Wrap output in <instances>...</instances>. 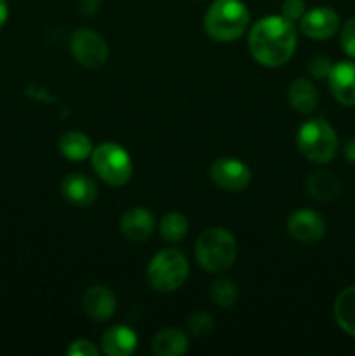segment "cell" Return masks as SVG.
Segmentation results:
<instances>
[{
  "label": "cell",
  "instance_id": "6da1fadb",
  "mask_svg": "<svg viewBox=\"0 0 355 356\" xmlns=\"http://www.w3.org/2000/svg\"><path fill=\"white\" fill-rule=\"evenodd\" d=\"M298 37L292 21L284 16H267L249 31L247 45L260 65L277 68L285 65L294 54Z\"/></svg>",
  "mask_w": 355,
  "mask_h": 356
},
{
  "label": "cell",
  "instance_id": "7402d4cb",
  "mask_svg": "<svg viewBox=\"0 0 355 356\" xmlns=\"http://www.w3.org/2000/svg\"><path fill=\"white\" fill-rule=\"evenodd\" d=\"M211 299L214 305L223 306V308H230L239 299V291L237 285L230 280H218L212 284L211 287Z\"/></svg>",
  "mask_w": 355,
  "mask_h": 356
},
{
  "label": "cell",
  "instance_id": "7c38bea8",
  "mask_svg": "<svg viewBox=\"0 0 355 356\" xmlns=\"http://www.w3.org/2000/svg\"><path fill=\"white\" fill-rule=\"evenodd\" d=\"M61 195L77 207H87L97 198V186L86 174H70L61 181Z\"/></svg>",
  "mask_w": 355,
  "mask_h": 356
},
{
  "label": "cell",
  "instance_id": "484cf974",
  "mask_svg": "<svg viewBox=\"0 0 355 356\" xmlns=\"http://www.w3.org/2000/svg\"><path fill=\"white\" fill-rule=\"evenodd\" d=\"M305 14V2L303 0H284L282 3V16L289 21H299Z\"/></svg>",
  "mask_w": 355,
  "mask_h": 356
},
{
  "label": "cell",
  "instance_id": "277c9868",
  "mask_svg": "<svg viewBox=\"0 0 355 356\" xmlns=\"http://www.w3.org/2000/svg\"><path fill=\"white\" fill-rule=\"evenodd\" d=\"M299 152L313 163H327L336 156L338 136L324 118H310L298 129Z\"/></svg>",
  "mask_w": 355,
  "mask_h": 356
},
{
  "label": "cell",
  "instance_id": "ba28073f",
  "mask_svg": "<svg viewBox=\"0 0 355 356\" xmlns=\"http://www.w3.org/2000/svg\"><path fill=\"white\" fill-rule=\"evenodd\" d=\"M211 179L226 191H240L249 184L251 170L237 159H219L211 165Z\"/></svg>",
  "mask_w": 355,
  "mask_h": 356
},
{
  "label": "cell",
  "instance_id": "f1b7e54d",
  "mask_svg": "<svg viewBox=\"0 0 355 356\" xmlns=\"http://www.w3.org/2000/svg\"><path fill=\"white\" fill-rule=\"evenodd\" d=\"M7 16H9V7H7L6 0H0V28L6 24Z\"/></svg>",
  "mask_w": 355,
  "mask_h": 356
},
{
  "label": "cell",
  "instance_id": "e0dca14e",
  "mask_svg": "<svg viewBox=\"0 0 355 356\" xmlns=\"http://www.w3.org/2000/svg\"><path fill=\"white\" fill-rule=\"evenodd\" d=\"M289 103L299 113H312L319 103L317 87L308 79H296L289 86L287 90Z\"/></svg>",
  "mask_w": 355,
  "mask_h": 356
},
{
  "label": "cell",
  "instance_id": "2e32d148",
  "mask_svg": "<svg viewBox=\"0 0 355 356\" xmlns=\"http://www.w3.org/2000/svg\"><path fill=\"white\" fill-rule=\"evenodd\" d=\"M306 193L317 202H329L340 193L341 183L329 170H317L310 174L305 183Z\"/></svg>",
  "mask_w": 355,
  "mask_h": 356
},
{
  "label": "cell",
  "instance_id": "603a6c76",
  "mask_svg": "<svg viewBox=\"0 0 355 356\" xmlns=\"http://www.w3.org/2000/svg\"><path fill=\"white\" fill-rule=\"evenodd\" d=\"M187 325H188V330H190L194 336L202 337V336H207V334L211 332L212 327H214V320H212V316L209 315V313L197 312L188 318Z\"/></svg>",
  "mask_w": 355,
  "mask_h": 356
},
{
  "label": "cell",
  "instance_id": "8992f818",
  "mask_svg": "<svg viewBox=\"0 0 355 356\" xmlns=\"http://www.w3.org/2000/svg\"><path fill=\"white\" fill-rule=\"evenodd\" d=\"M93 169L110 186H122L132 176V162L129 153L117 143H103L90 153Z\"/></svg>",
  "mask_w": 355,
  "mask_h": 356
},
{
  "label": "cell",
  "instance_id": "9c48e42d",
  "mask_svg": "<svg viewBox=\"0 0 355 356\" xmlns=\"http://www.w3.org/2000/svg\"><path fill=\"white\" fill-rule=\"evenodd\" d=\"M303 33L313 40H326L340 30V16L331 7H315L308 10L299 19Z\"/></svg>",
  "mask_w": 355,
  "mask_h": 356
},
{
  "label": "cell",
  "instance_id": "cb8c5ba5",
  "mask_svg": "<svg viewBox=\"0 0 355 356\" xmlns=\"http://www.w3.org/2000/svg\"><path fill=\"white\" fill-rule=\"evenodd\" d=\"M340 44L341 49H343L350 58H355V17L348 19L347 23L341 26Z\"/></svg>",
  "mask_w": 355,
  "mask_h": 356
},
{
  "label": "cell",
  "instance_id": "ffe728a7",
  "mask_svg": "<svg viewBox=\"0 0 355 356\" xmlns=\"http://www.w3.org/2000/svg\"><path fill=\"white\" fill-rule=\"evenodd\" d=\"M59 149H61L63 156L72 162H80L90 156L93 153V143L87 138L84 132L79 131H70L65 132L59 139Z\"/></svg>",
  "mask_w": 355,
  "mask_h": 356
},
{
  "label": "cell",
  "instance_id": "4316f807",
  "mask_svg": "<svg viewBox=\"0 0 355 356\" xmlns=\"http://www.w3.org/2000/svg\"><path fill=\"white\" fill-rule=\"evenodd\" d=\"M68 355L73 356H97V350L90 341H75L72 346L68 348Z\"/></svg>",
  "mask_w": 355,
  "mask_h": 356
},
{
  "label": "cell",
  "instance_id": "9a60e30c",
  "mask_svg": "<svg viewBox=\"0 0 355 356\" xmlns=\"http://www.w3.org/2000/svg\"><path fill=\"white\" fill-rule=\"evenodd\" d=\"M138 346V336L131 327L115 325L103 334L101 348L103 353L110 356H129Z\"/></svg>",
  "mask_w": 355,
  "mask_h": 356
},
{
  "label": "cell",
  "instance_id": "83f0119b",
  "mask_svg": "<svg viewBox=\"0 0 355 356\" xmlns=\"http://www.w3.org/2000/svg\"><path fill=\"white\" fill-rule=\"evenodd\" d=\"M343 155L345 159L348 160L350 163H355V138L354 139H348L343 146Z\"/></svg>",
  "mask_w": 355,
  "mask_h": 356
},
{
  "label": "cell",
  "instance_id": "ac0fdd59",
  "mask_svg": "<svg viewBox=\"0 0 355 356\" xmlns=\"http://www.w3.org/2000/svg\"><path fill=\"white\" fill-rule=\"evenodd\" d=\"M188 339L180 329L160 330L152 343V353L157 356H181L187 353Z\"/></svg>",
  "mask_w": 355,
  "mask_h": 356
},
{
  "label": "cell",
  "instance_id": "44dd1931",
  "mask_svg": "<svg viewBox=\"0 0 355 356\" xmlns=\"http://www.w3.org/2000/svg\"><path fill=\"white\" fill-rule=\"evenodd\" d=\"M160 236L169 243H178L187 236L188 233V221L180 212H167L160 219Z\"/></svg>",
  "mask_w": 355,
  "mask_h": 356
},
{
  "label": "cell",
  "instance_id": "3957f363",
  "mask_svg": "<svg viewBox=\"0 0 355 356\" xmlns=\"http://www.w3.org/2000/svg\"><path fill=\"white\" fill-rule=\"evenodd\" d=\"M195 256L202 270L219 273L228 270L237 256V242L225 228L205 229L197 240Z\"/></svg>",
  "mask_w": 355,
  "mask_h": 356
},
{
  "label": "cell",
  "instance_id": "30bf717a",
  "mask_svg": "<svg viewBox=\"0 0 355 356\" xmlns=\"http://www.w3.org/2000/svg\"><path fill=\"white\" fill-rule=\"evenodd\" d=\"M287 232L292 238L303 243L319 242L326 235V222L322 216L310 209H299L287 219Z\"/></svg>",
  "mask_w": 355,
  "mask_h": 356
},
{
  "label": "cell",
  "instance_id": "5b68a950",
  "mask_svg": "<svg viewBox=\"0 0 355 356\" xmlns=\"http://www.w3.org/2000/svg\"><path fill=\"white\" fill-rule=\"evenodd\" d=\"M148 284L159 292H173L184 284L188 277V261L176 249L160 250L150 261L146 270Z\"/></svg>",
  "mask_w": 355,
  "mask_h": 356
},
{
  "label": "cell",
  "instance_id": "8fae6325",
  "mask_svg": "<svg viewBox=\"0 0 355 356\" xmlns=\"http://www.w3.org/2000/svg\"><path fill=\"white\" fill-rule=\"evenodd\" d=\"M329 87L334 99L343 106H355V63L341 61L329 73Z\"/></svg>",
  "mask_w": 355,
  "mask_h": 356
},
{
  "label": "cell",
  "instance_id": "7a4b0ae2",
  "mask_svg": "<svg viewBox=\"0 0 355 356\" xmlns=\"http://www.w3.org/2000/svg\"><path fill=\"white\" fill-rule=\"evenodd\" d=\"M249 26V9L242 0H214L204 17V28L212 40L232 42Z\"/></svg>",
  "mask_w": 355,
  "mask_h": 356
},
{
  "label": "cell",
  "instance_id": "52a82bcc",
  "mask_svg": "<svg viewBox=\"0 0 355 356\" xmlns=\"http://www.w3.org/2000/svg\"><path fill=\"white\" fill-rule=\"evenodd\" d=\"M70 51L84 68H100L108 59V45L100 33L87 28L75 30L70 37Z\"/></svg>",
  "mask_w": 355,
  "mask_h": 356
},
{
  "label": "cell",
  "instance_id": "d6986e66",
  "mask_svg": "<svg viewBox=\"0 0 355 356\" xmlns=\"http://www.w3.org/2000/svg\"><path fill=\"white\" fill-rule=\"evenodd\" d=\"M334 318L343 332L355 337V285L338 294L334 301Z\"/></svg>",
  "mask_w": 355,
  "mask_h": 356
},
{
  "label": "cell",
  "instance_id": "5bb4252c",
  "mask_svg": "<svg viewBox=\"0 0 355 356\" xmlns=\"http://www.w3.org/2000/svg\"><path fill=\"white\" fill-rule=\"evenodd\" d=\"M153 226H155L153 214L141 207L131 209L120 219L122 235L132 242H143V240L148 238L153 232Z\"/></svg>",
  "mask_w": 355,
  "mask_h": 356
},
{
  "label": "cell",
  "instance_id": "d4e9b609",
  "mask_svg": "<svg viewBox=\"0 0 355 356\" xmlns=\"http://www.w3.org/2000/svg\"><path fill=\"white\" fill-rule=\"evenodd\" d=\"M333 61L329 58H324V56H319V58H313L312 61L308 63V72L310 75L315 76V79H329V73L333 70Z\"/></svg>",
  "mask_w": 355,
  "mask_h": 356
},
{
  "label": "cell",
  "instance_id": "4fadbf2b",
  "mask_svg": "<svg viewBox=\"0 0 355 356\" xmlns=\"http://www.w3.org/2000/svg\"><path fill=\"white\" fill-rule=\"evenodd\" d=\"M115 308H117V299L108 287L94 285V287L87 289V292L84 294V309H86L87 316L96 322L110 318L115 313Z\"/></svg>",
  "mask_w": 355,
  "mask_h": 356
}]
</instances>
